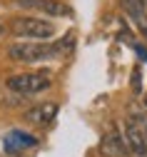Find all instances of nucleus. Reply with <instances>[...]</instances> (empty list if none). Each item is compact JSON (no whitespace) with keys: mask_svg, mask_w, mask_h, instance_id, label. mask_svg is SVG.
Wrapping results in <instances>:
<instances>
[{"mask_svg":"<svg viewBox=\"0 0 147 157\" xmlns=\"http://www.w3.org/2000/svg\"><path fill=\"white\" fill-rule=\"evenodd\" d=\"M8 30H10V35L30 40V43H43L55 35L52 23L40 20V17H28V15H17L13 20H8Z\"/></svg>","mask_w":147,"mask_h":157,"instance_id":"nucleus-1","label":"nucleus"},{"mask_svg":"<svg viewBox=\"0 0 147 157\" xmlns=\"http://www.w3.org/2000/svg\"><path fill=\"white\" fill-rule=\"evenodd\" d=\"M62 45H45V43H15L8 48V57L15 63H43L48 57H52V52H57Z\"/></svg>","mask_w":147,"mask_h":157,"instance_id":"nucleus-2","label":"nucleus"},{"mask_svg":"<svg viewBox=\"0 0 147 157\" xmlns=\"http://www.w3.org/2000/svg\"><path fill=\"white\" fill-rule=\"evenodd\" d=\"M50 75L48 72H25V75H15V77H8V90L15 92V95H37L43 92L48 85H50Z\"/></svg>","mask_w":147,"mask_h":157,"instance_id":"nucleus-3","label":"nucleus"},{"mask_svg":"<svg viewBox=\"0 0 147 157\" xmlns=\"http://www.w3.org/2000/svg\"><path fill=\"white\" fill-rule=\"evenodd\" d=\"M17 5L23 10H37V13H48L52 17H70L72 10L70 5L60 3V0H17Z\"/></svg>","mask_w":147,"mask_h":157,"instance_id":"nucleus-4","label":"nucleus"},{"mask_svg":"<svg viewBox=\"0 0 147 157\" xmlns=\"http://www.w3.org/2000/svg\"><path fill=\"white\" fill-rule=\"evenodd\" d=\"M122 140H125V145H127L130 155H135V157H147V140L142 137V132H140L130 120L122 125Z\"/></svg>","mask_w":147,"mask_h":157,"instance_id":"nucleus-5","label":"nucleus"},{"mask_svg":"<svg viewBox=\"0 0 147 157\" xmlns=\"http://www.w3.org/2000/svg\"><path fill=\"white\" fill-rule=\"evenodd\" d=\"M100 152H102L105 157H127V155H130L127 145H125V140H122V132H115V130H110V132L102 135Z\"/></svg>","mask_w":147,"mask_h":157,"instance_id":"nucleus-6","label":"nucleus"},{"mask_svg":"<svg viewBox=\"0 0 147 157\" xmlns=\"http://www.w3.org/2000/svg\"><path fill=\"white\" fill-rule=\"evenodd\" d=\"M55 112H57V105H55V102H45V105L33 107V110L28 112V120H33V122H37V125H48L52 117H55Z\"/></svg>","mask_w":147,"mask_h":157,"instance_id":"nucleus-7","label":"nucleus"},{"mask_svg":"<svg viewBox=\"0 0 147 157\" xmlns=\"http://www.w3.org/2000/svg\"><path fill=\"white\" fill-rule=\"evenodd\" d=\"M10 150H23V147H33V145H37V140L35 137H30V135H25V132H20V130H13L10 135H8V142H5Z\"/></svg>","mask_w":147,"mask_h":157,"instance_id":"nucleus-8","label":"nucleus"},{"mask_svg":"<svg viewBox=\"0 0 147 157\" xmlns=\"http://www.w3.org/2000/svg\"><path fill=\"white\" fill-rule=\"evenodd\" d=\"M130 122L142 132V137L147 140V110H142V107H132V112H130Z\"/></svg>","mask_w":147,"mask_h":157,"instance_id":"nucleus-9","label":"nucleus"},{"mask_svg":"<svg viewBox=\"0 0 147 157\" xmlns=\"http://www.w3.org/2000/svg\"><path fill=\"white\" fill-rule=\"evenodd\" d=\"M3 33H5V23H3V20H0V35H3Z\"/></svg>","mask_w":147,"mask_h":157,"instance_id":"nucleus-10","label":"nucleus"},{"mask_svg":"<svg viewBox=\"0 0 147 157\" xmlns=\"http://www.w3.org/2000/svg\"><path fill=\"white\" fill-rule=\"evenodd\" d=\"M145 110H147V95H145Z\"/></svg>","mask_w":147,"mask_h":157,"instance_id":"nucleus-11","label":"nucleus"}]
</instances>
